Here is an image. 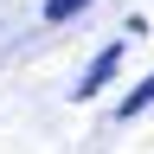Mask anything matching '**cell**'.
<instances>
[{
  "label": "cell",
  "mask_w": 154,
  "mask_h": 154,
  "mask_svg": "<svg viewBox=\"0 0 154 154\" xmlns=\"http://www.w3.org/2000/svg\"><path fill=\"white\" fill-rule=\"evenodd\" d=\"M122 51H128V38H109V45H103V51L90 58V71L77 77V90H71L77 103H90V96H96V90H103L109 77H116V64H122Z\"/></svg>",
  "instance_id": "obj_1"
},
{
  "label": "cell",
  "mask_w": 154,
  "mask_h": 154,
  "mask_svg": "<svg viewBox=\"0 0 154 154\" xmlns=\"http://www.w3.org/2000/svg\"><path fill=\"white\" fill-rule=\"evenodd\" d=\"M148 109H154V71L122 96V103H116V122H135V116H148Z\"/></svg>",
  "instance_id": "obj_2"
},
{
  "label": "cell",
  "mask_w": 154,
  "mask_h": 154,
  "mask_svg": "<svg viewBox=\"0 0 154 154\" xmlns=\"http://www.w3.org/2000/svg\"><path fill=\"white\" fill-rule=\"evenodd\" d=\"M84 7H90V0H45V19H51V26H64V19H77Z\"/></svg>",
  "instance_id": "obj_3"
}]
</instances>
